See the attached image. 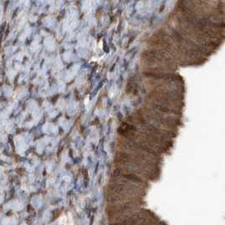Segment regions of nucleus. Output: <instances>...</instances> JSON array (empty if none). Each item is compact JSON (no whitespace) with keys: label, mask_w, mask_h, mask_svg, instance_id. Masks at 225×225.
Segmentation results:
<instances>
[{"label":"nucleus","mask_w":225,"mask_h":225,"mask_svg":"<svg viewBox=\"0 0 225 225\" xmlns=\"http://www.w3.org/2000/svg\"><path fill=\"white\" fill-rule=\"evenodd\" d=\"M127 92H129L130 95L136 96L139 92V85L135 81H130L127 85Z\"/></svg>","instance_id":"nucleus-1"}]
</instances>
